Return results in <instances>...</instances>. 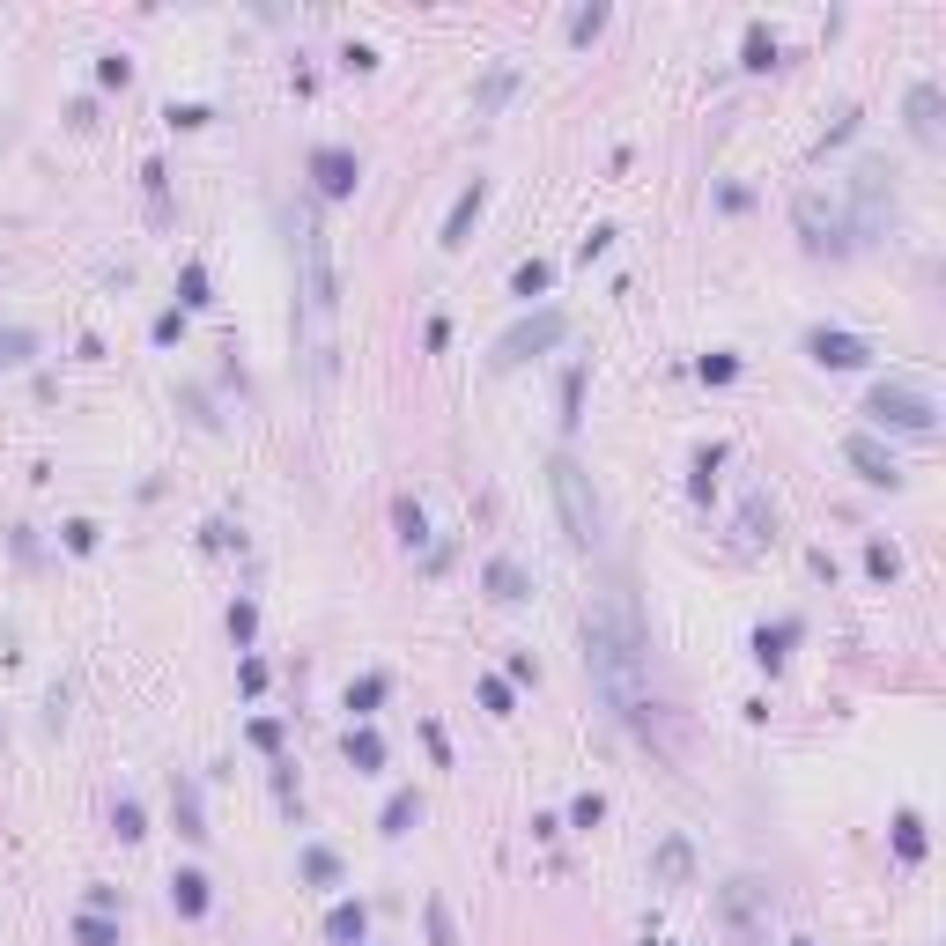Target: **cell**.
Segmentation results:
<instances>
[{"instance_id":"5b68a950","label":"cell","mask_w":946,"mask_h":946,"mask_svg":"<svg viewBox=\"0 0 946 946\" xmlns=\"http://www.w3.org/2000/svg\"><path fill=\"white\" fill-rule=\"evenodd\" d=\"M570 333V318L562 311H540V318H518L503 340H496V355H488V370H518V363H533V355H547L555 340Z\"/></svg>"},{"instance_id":"4fadbf2b","label":"cell","mask_w":946,"mask_h":946,"mask_svg":"<svg viewBox=\"0 0 946 946\" xmlns=\"http://www.w3.org/2000/svg\"><path fill=\"white\" fill-rule=\"evenodd\" d=\"M170 813H178V836L207 843V821H200V791H193V777H178V784H170Z\"/></svg>"},{"instance_id":"9a60e30c","label":"cell","mask_w":946,"mask_h":946,"mask_svg":"<svg viewBox=\"0 0 946 946\" xmlns=\"http://www.w3.org/2000/svg\"><path fill=\"white\" fill-rule=\"evenodd\" d=\"M407 821H422V791H392L377 813V836H407Z\"/></svg>"},{"instance_id":"4dcf8cb0","label":"cell","mask_w":946,"mask_h":946,"mask_svg":"<svg viewBox=\"0 0 946 946\" xmlns=\"http://www.w3.org/2000/svg\"><path fill=\"white\" fill-rule=\"evenodd\" d=\"M747 67H777V37L769 30H747Z\"/></svg>"},{"instance_id":"44dd1931","label":"cell","mask_w":946,"mask_h":946,"mask_svg":"<svg viewBox=\"0 0 946 946\" xmlns=\"http://www.w3.org/2000/svg\"><path fill=\"white\" fill-rule=\"evenodd\" d=\"M304 880H311V887H333V880H340V858H333L326 843H311V850H304Z\"/></svg>"},{"instance_id":"f1b7e54d","label":"cell","mask_w":946,"mask_h":946,"mask_svg":"<svg viewBox=\"0 0 946 946\" xmlns=\"http://www.w3.org/2000/svg\"><path fill=\"white\" fill-rule=\"evenodd\" d=\"M865 570H873V577L887 584V577L902 570V562H895V547H887V540H865Z\"/></svg>"},{"instance_id":"484cf974","label":"cell","mask_w":946,"mask_h":946,"mask_svg":"<svg viewBox=\"0 0 946 946\" xmlns=\"http://www.w3.org/2000/svg\"><path fill=\"white\" fill-rule=\"evenodd\" d=\"M584 422V370L562 377V429H577Z\"/></svg>"},{"instance_id":"e0dca14e","label":"cell","mask_w":946,"mask_h":946,"mask_svg":"<svg viewBox=\"0 0 946 946\" xmlns=\"http://www.w3.org/2000/svg\"><path fill=\"white\" fill-rule=\"evenodd\" d=\"M385 695H392V673H363V680L348 688V710H355V717H370L377 703H385Z\"/></svg>"},{"instance_id":"1f68e13d","label":"cell","mask_w":946,"mask_h":946,"mask_svg":"<svg viewBox=\"0 0 946 946\" xmlns=\"http://www.w3.org/2000/svg\"><path fill=\"white\" fill-rule=\"evenodd\" d=\"M599 30H607V8H577V15H570V37H577V45H584V37H599Z\"/></svg>"},{"instance_id":"f35d334b","label":"cell","mask_w":946,"mask_h":946,"mask_svg":"<svg viewBox=\"0 0 946 946\" xmlns=\"http://www.w3.org/2000/svg\"><path fill=\"white\" fill-rule=\"evenodd\" d=\"M67 547H74V555H89V547H97V525L74 518V525H67Z\"/></svg>"},{"instance_id":"5bb4252c","label":"cell","mask_w":946,"mask_h":946,"mask_svg":"<svg viewBox=\"0 0 946 946\" xmlns=\"http://www.w3.org/2000/svg\"><path fill=\"white\" fill-rule=\"evenodd\" d=\"M363 932H370V910H363V902H340V910L326 917V939H333V946H363Z\"/></svg>"},{"instance_id":"d6a6232c","label":"cell","mask_w":946,"mask_h":946,"mask_svg":"<svg viewBox=\"0 0 946 946\" xmlns=\"http://www.w3.org/2000/svg\"><path fill=\"white\" fill-rule=\"evenodd\" d=\"M481 710L488 717H510V680H481Z\"/></svg>"},{"instance_id":"7a4b0ae2","label":"cell","mask_w":946,"mask_h":946,"mask_svg":"<svg viewBox=\"0 0 946 946\" xmlns=\"http://www.w3.org/2000/svg\"><path fill=\"white\" fill-rule=\"evenodd\" d=\"M296 318H304V355H311V377L326 385L333 377V318H340V274H333V237L326 222L296 215Z\"/></svg>"},{"instance_id":"74e56055","label":"cell","mask_w":946,"mask_h":946,"mask_svg":"<svg viewBox=\"0 0 946 946\" xmlns=\"http://www.w3.org/2000/svg\"><path fill=\"white\" fill-rule=\"evenodd\" d=\"M703 377H710V385H732V377H740V363H732V355H703Z\"/></svg>"},{"instance_id":"9c48e42d","label":"cell","mask_w":946,"mask_h":946,"mask_svg":"<svg viewBox=\"0 0 946 946\" xmlns=\"http://www.w3.org/2000/svg\"><path fill=\"white\" fill-rule=\"evenodd\" d=\"M806 355H813V363H821V370H858V363H865V355H873V348H865L858 333L813 326V333H806Z\"/></svg>"},{"instance_id":"ac0fdd59","label":"cell","mask_w":946,"mask_h":946,"mask_svg":"<svg viewBox=\"0 0 946 946\" xmlns=\"http://www.w3.org/2000/svg\"><path fill=\"white\" fill-rule=\"evenodd\" d=\"M651 865H658V880H673V887L695 873V858H688V843H680V836H666V843H658V858H651Z\"/></svg>"},{"instance_id":"836d02e7","label":"cell","mask_w":946,"mask_h":946,"mask_svg":"<svg viewBox=\"0 0 946 946\" xmlns=\"http://www.w3.org/2000/svg\"><path fill=\"white\" fill-rule=\"evenodd\" d=\"M252 629H259V607H252V599H237V607H230V636L252 643Z\"/></svg>"},{"instance_id":"52a82bcc","label":"cell","mask_w":946,"mask_h":946,"mask_svg":"<svg viewBox=\"0 0 946 946\" xmlns=\"http://www.w3.org/2000/svg\"><path fill=\"white\" fill-rule=\"evenodd\" d=\"M311 185H318V193H326V200H348L355 193V185H363V163H355L348 156V148H311Z\"/></svg>"},{"instance_id":"83f0119b","label":"cell","mask_w":946,"mask_h":946,"mask_svg":"<svg viewBox=\"0 0 946 946\" xmlns=\"http://www.w3.org/2000/svg\"><path fill=\"white\" fill-rule=\"evenodd\" d=\"M111 828H119L126 843H141V836H148V821H141V806H134V799H119V806H111Z\"/></svg>"},{"instance_id":"d6986e66","label":"cell","mask_w":946,"mask_h":946,"mask_svg":"<svg viewBox=\"0 0 946 946\" xmlns=\"http://www.w3.org/2000/svg\"><path fill=\"white\" fill-rule=\"evenodd\" d=\"M170 902H178L185 917H207V873H178L170 880Z\"/></svg>"},{"instance_id":"3957f363","label":"cell","mask_w":946,"mask_h":946,"mask_svg":"<svg viewBox=\"0 0 946 946\" xmlns=\"http://www.w3.org/2000/svg\"><path fill=\"white\" fill-rule=\"evenodd\" d=\"M547 488H555V510H562V533H570V547H599V540H607L599 488H592V473H584L570 451H555V459H547Z\"/></svg>"},{"instance_id":"30bf717a","label":"cell","mask_w":946,"mask_h":946,"mask_svg":"<svg viewBox=\"0 0 946 946\" xmlns=\"http://www.w3.org/2000/svg\"><path fill=\"white\" fill-rule=\"evenodd\" d=\"M481 584H488V599H503V607L533 599V577H525V570H518L510 555H496V562H488V570H481Z\"/></svg>"},{"instance_id":"ffe728a7","label":"cell","mask_w":946,"mask_h":946,"mask_svg":"<svg viewBox=\"0 0 946 946\" xmlns=\"http://www.w3.org/2000/svg\"><path fill=\"white\" fill-rule=\"evenodd\" d=\"M784 643H799V621H777V629H762V636H754V658H762V666H784Z\"/></svg>"},{"instance_id":"b9f144b4","label":"cell","mask_w":946,"mask_h":946,"mask_svg":"<svg viewBox=\"0 0 946 946\" xmlns=\"http://www.w3.org/2000/svg\"><path fill=\"white\" fill-rule=\"evenodd\" d=\"M791 946H813V939H791Z\"/></svg>"},{"instance_id":"d4e9b609","label":"cell","mask_w":946,"mask_h":946,"mask_svg":"<svg viewBox=\"0 0 946 946\" xmlns=\"http://www.w3.org/2000/svg\"><path fill=\"white\" fill-rule=\"evenodd\" d=\"M178 296H185V311H200V304H215V296H207V267L193 259V267L178 274Z\"/></svg>"},{"instance_id":"8992f818","label":"cell","mask_w":946,"mask_h":946,"mask_svg":"<svg viewBox=\"0 0 946 946\" xmlns=\"http://www.w3.org/2000/svg\"><path fill=\"white\" fill-rule=\"evenodd\" d=\"M865 414H873V422H895V429H917V437L939 422L932 392H917V385H873L865 392Z\"/></svg>"},{"instance_id":"f546056e","label":"cell","mask_w":946,"mask_h":946,"mask_svg":"<svg viewBox=\"0 0 946 946\" xmlns=\"http://www.w3.org/2000/svg\"><path fill=\"white\" fill-rule=\"evenodd\" d=\"M74 939L82 946H119V932H111L104 917H74Z\"/></svg>"},{"instance_id":"8fae6325","label":"cell","mask_w":946,"mask_h":946,"mask_svg":"<svg viewBox=\"0 0 946 946\" xmlns=\"http://www.w3.org/2000/svg\"><path fill=\"white\" fill-rule=\"evenodd\" d=\"M481 200H488V185H481V178H473L466 193L451 200V215H444V244H451V252H459V244H466V230L481 222Z\"/></svg>"},{"instance_id":"2e32d148","label":"cell","mask_w":946,"mask_h":946,"mask_svg":"<svg viewBox=\"0 0 946 946\" xmlns=\"http://www.w3.org/2000/svg\"><path fill=\"white\" fill-rule=\"evenodd\" d=\"M348 762L363 769V777H370V769H385V740H377L370 725H355V732H348Z\"/></svg>"},{"instance_id":"60d3db41","label":"cell","mask_w":946,"mask_h":946,"mask_svg":"<svg viewBox=\"0 0 946 946\" xmlns=\"http://www.w3.org/2000/svg\"><path fill=\"white\" fill-rule=\"evenodd\" d=\"M607 244H614V230H592V237H584V244H577V259H584V267H592V259H599V252H607Z\"/></svg>"},{"instance_id":"6da1fadb","label":"cell","mask_w":946,"mask_h":946,"mask_svg":"<svg viewBox=\"0 0 946 946\" xmlns=\"http://www.w3.org/2000/svg\"><path fill=\"white\" fill-rule=\"evenodd\" d=\"M584 666H592L607 710L636 732V740H651L658 732V703H651V688H643V629L621 607H592L584 614Z\"/></svg>"},{"instance_id":"277c9868","label":"cell","mask_w":946,"mask_h":946,"mask_svg":"<svg viewBox=\"0 0 946 946\" xmlns=\"http://www.w3.org/2000/svg\"><path fill=\"white\" fill-rule=\"evenodd\" d=\"M791 222H799V237H806V252H850V222H843V207L821 193V185H806L799 200H791Z\"/></svg>"},{"instance_id":"ab89813d","label":"cell","mask_w":946,"mask_h":946,"mask_svg":"<svg viewBox=\"0 0 946 946\" xmlns=\"http://www.w3.org/2000/svg\"><path fill=\"white\" fill-rule=\"evenodd\" d=\"M429 939H437V946H459V939H451V917H444V902H429Z\"/></svg>"},{"instance_id":"e575fe53","label":"cell","mask_w":946,"mask_h":946,"mask_svg":"<svg viewBox=\"0 0 946 946\" xmlns=\"http://www.w3.org/2000/svg\"><path fill=\"white\" fill-rule=\"evenodd\" d=\"M599 813H607V799H599V791H584V799L570 806V821H577V828H599Z\"/></svg>"},{"instance_id":"7c38bea8","label":"cell","mask_w":946,"mask_h":946,"mask_svg":"<svg viewBox=\"0 0 946 946\" xmlns=\"http://www.w3.org/2000/svg\"><path fill=\"white\" fill-rule=\"evenodd\" d=\"M910 134H917L924 148L939 141V82H917V89H910Z\"/></svg>"},{"instance_id":"d590c367","label":"cell","mask_w":946,"mask_h":946,"mask_svg":"<svg viewBox=\"0 0 946 946\" xmlns=\"http://www.w3.org/2000/svg\"><path fill=\"white\" fill-rule=\"evenodd\" d=\"M126 74H134V67H126L119 52H104V60H97V82H104V89H126Z\"/></svg>"},{"instance_id":"8d00e7d4","label":"cell","mask_w":946,"mask_h":946,"mask_svg":"<svg viewBox=\"0 0 946 946\" xmlns=\"http://www.w3.org/2000/svg\"><path fill=\"white\" fill-rule=\"evenodd\" d=\"M392 518H400V533H407V547H422L429 533H422V510H414V503H400V510H392Z\"/></svg>"},{"instance_id":"7402d4cb","label":"cell","mask_w":946,"mask_h":946,"mask_svg":"<svg viewBox=\"0 0 946 946\" xmlns=\"http://www.w3.org/2000/svg\"><path fill=\"white\" fill-rule=\"evenodd\" d=\"M740 518H747V540H754V547H762V540H777V510H769L762 496H747V510H740Z\"/></svg>"},{"instance_id":"4316f807","label":"cell","mask_w":946,"mask_h":946,"mask_svg":"<svg viewBox=\"0 0 946 946\" xmlns=\"http://www.w3.org/2000/svg\"><path fill=\"white\" fill-rule=\"evenodd\" d=\"M895 850H902V858H924V821H917V813H902V821H895Z\"/></svg>"},{"instance_id":"ba28073f","label":"cell","mask_w":946,"mask_h":946,"mask_svg":"<svg viewBox=\"0 0 946 946\" xmlns=\"http://www.w3.org/2000/svg\"><path fill=\"white\" fill-rule=\"evenodd\" d=\"M843 459L858 466V473H865L873 488H902V459H895V451H887L880 437H865V429H858V437L843 444Z\"/></svg>"},{"instance_id":"cb8c5ba5","label":"cell","mask_w":946,"mask_h":946,"mask_svg":"<svg viewBox=\"0 0 946 946\" xmlns=\"http://www.w3.org/2000/svg\"><path fill=\"white\" fill-rule=\"evenodd\" d=\"M547 281H555V267H547V259H525V267L510 274V296H540Z\"/></svg>"},{"instance_id":"603a6c76","label":"cell","mask_w":946,"mask_h":946,"mask_svg":"<svg viewBox=\"0 0 946 946\" xmlns=\"http://www.w3.org/2000/svg\"><path fill=\"white\" fill-rule=\"evenodd\" d=\"M510 89H518V67H496V74L481 82V97H473V111H496V104L510 97Z\"/></svg>"}]
</instances>
